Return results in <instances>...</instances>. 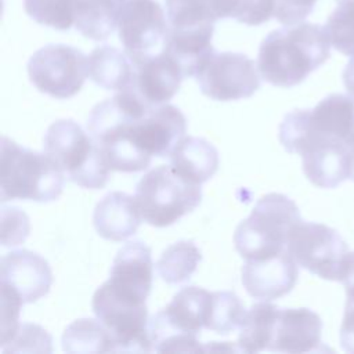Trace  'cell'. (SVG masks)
<instances>
[{"instance_id": "ffe728a7", "label": "cell", "mask_w": 354, "mask_h": 354, "mask_svg": "<svg viewBox=\"0 0 354 354\" xmlns=\"http://www.w3.org/2000/svg\"><path fill=\"white\" fill-rule=\"evenodd\" d=\"M214 25L169 28L165 51L177 62L184 79L195 77L214 53L212 39Z\"/></svg>"}, {"instance_id": "277c9868", "label": "cell", "mask_w": 354, "mask_h": 354, "mask_svg": "<svg viewBox=\"0 0 354 354\" xmlns=\"http://www.w3.org/2000/svg\"><path fill=\"white\" fill-rule=\"evenodd\" d=\"M65 174L46 153L3 137L0 152V201L29 199L40 203L59 198Z\"/></svg>"}, {"instance_id": "83f0119b", "label": "cell", "mask_w": 354, "mask_h": 354, "mask_svg": "<svg viewBox=\"0 0 354 354\" xmlns=\"http://www.w3.org/2000/svg\"><path fill=\"white\" fill-rule=\"evenodd\" d=\"M201 260L202 253L192 241H178L163 250L156 270L165 282L177 285L191 278Z\"/></svg>"}, {"instance_id": "4fadbf2b", "label": "cell", "mask_w": 354, "mask_h": 354, "mask_svg": "<svg viewBox=\"0 0 354 354\" xmlns=\"http://www.w3.org/2000/svg\"><path fill=\"white\" fill-rule=\"evenodd\" d=\"M257 65L243 53H213L195 76L201 91L216 101L252 97L260 88Z\"/></svg>"}, {"instance_id": "5b68a950", "label": "cell", "mask_w": 354, "mask_h": 354, "mask_svg": "<svg viewBox=\"0 0 354 354\" xmlns=\"http://www.w3.org/2000/svg\"><path fill=\"white\" fill-rule=\"evenodd\" d=\"M213 292L185 286L148 322L152 347L158 353L205 351L198 335L207 325Z\"/></svg>"}, {"instance_id": "603a6c76", "label": "cell", "mask_w": 354, "mask_h": 354, "mask_svg": "<svg viewBox=\"0 0 354 354\" xmlns=\"http://www.w3.org/2000/svg\"><path fill=\"white\" fill-rule=\"evenodd\" d=\"M134 71L127 54L113 46L95 47L88 55V77L105 90L126 88L133 80Z\"/></svg>"}, {"instance_id": "8fae6325", "label": "cell", "mask_w": 354, "mask_h": 354, "mask_svg": "<svg viewBox=\"0 0 354 354\" xmlns=\"http://www.w3.org/2000/svg\"><path fill=\"white\" fill-rule=\"evenodd\" d=\"M169 28L167 14L156 0H122L118 33L134 65L163 53Z\"/></svg>"}, {"instance_id": "d4e9b609", "label": "cell", "mask_w": 354, "mask_h": 354, "mask_svg": "<svg viewBox=\"0 0 354 354\" xmlns=\"http://www.w3.org/2000/svg\"><path fill=\"white\" fill-rule=\"evenodd\" d=\"M205 17L216 24L235 19L249 26L261 25L272 17V0H199Z\"/></svg>"}, {"instance_id": "1f68e13d", "label": "cell", "mask_w": 354, "mask_h": 354, "mask_svg": "<svg viewBox=\"0 0 354 354\" xmlns=\"http://www.w3.org/2000/svg\"><path fill=\"white\" fill-rule=\"evenodd\" d=\"M24 303L14 290L1 285V350L12 342L19 324V308Z\"/></svg>"}, {"instance_id": "5bb4252c", "label": "cell", "mask_w": 354, "mask_h": 354, "mask_svg": "<svg viewBox=\"0 0 354 354\" xmlns=\"http://www.w3.org/2000/svg\"><path fill=\"white\" fill-rule=\"evenodd\" d=\"M152 271L151 248L141 241H130L118 250L106 283L119 296L145 303L152 288Z\"/></svg>"}, {"instance_id": "f35d334b", "label": "cell", "mask_w": 354, "mask_h": 354, "mask_svg": "<svg viewBox=\"0 0 354 354\" xmlns=\"http://www.w3.org/2000/svg\"><path fill=\"white\" fill-rule=\"evenodd\" d=\"M350 178L354 181V148L351 149V176Z\"/></svg>"}, {"instance_id": "2e32d148", "label": "cell", "mask_w": 354, "mask_h": 354, "mask_svg": "<svg viewBox=\"0 0 354 354\" xmlns=\"http://www.w3.org/2000/svg\"><path fill=\"white\" fill-rule=\"evenodd\" d=\"M241 272L246 292L254 299L267 301L288 295L299 277L297 263L288 249L275 256L245 260Z\"/></svg>"}, {"instance_id": "e575fe53", "label": "cell", "mask_w": 354, "mask_h": 354, "mask_svg": "<svg viewBox=\"0 0 354 354\" xmlns=\"http://www.w3.org/2000/svg\"><path fill=\"white\" fill-rule=\"evenodd\" d=\"M12 224L10 230H3V246H15L24 242L29 232V220L24 212L17 207H6Z\"/></svg>"}, {"instance_id": "8992f818", "label": "cell", "mask_w": 354, "mask_h": 354, "mask_svg": "<svg viewBox=\"0 0 354 354\" xmlns=\"http://www.w3.org/2000/svg\"><path fill=\"white\" fill-rule=\"evenodd\" d=\"M300 220L299 207L289 196L267 194L256 202L249 217L238 224L235 249L245 260L275 256L286 250L289 232Z\"/></svg>"}, {"instance_id": "cb8c5ba5", "label": "cell", "mask_w": 354, "mask_h": 354, "mask_svg": "<svg viewBox=\"0 0 354 354\" xmlns=\"http://www.w3.org/2000/svg\"><path fill=\"white\" fill-rule=\"evenodd\" d=\"M122 0H75V29L84 37L104 41L118 28Z\"/></svg>"}, {"instance_id": "ac0fdd59", "label": "cell", "mask_w": 354, "mask_h": 354, "mask_svg": "<svg viewBox=\"0 0 354 354\" xmlns=\"http://www.w3.org/2000/svg\"><path fill=\"white\" fill-rule=\"evenodd\" d=\"M134 76L127 86L148 106L167 104L177 91L184 75L177 62L163 50V53L134 65ZM126 87V88H127Z\"/></svg>"}, {"instance_id": "f546056e", "label": "cell", "mask_w": 354, "mask_h": 354, "mask_svg": "<svg viewBox=\"0 0 354 354\" xmlns=\"http://www.w3.org/2000/svg\"><path fill=\"white\" fill-rule=\"evenodd\" d=\"M24 10L43 26L57 30L75 26V0H24Z\"/></svg>"}, {"instance_id": "f1b7e54d", "label": "cell", "mask_w": 354, "mask_h": 354, "mask_svg": "<svg viewBox=\"0 0 354 354\" xmlns=\"http://www.w3.org/2000/svg\"><path fill=\"white\" fill-rule=\"evenodd\" d=\"M246 313L245 304L234 292H213L206 329L218 335H228L242 326Z\"/></svg>"}, {"instance_id": "d6a6232c", "label": "cell", "mask_w": 354, "mask_h": 354, "mask_svg": "<svg viewBox=\"0 0 354 354\" xmlns=\"http://www.w3.org/2000/svg\"><path fill=\"white\" fill-rule=\"evenodd\" d=\"M3 351H51V337L39 325L22 324L10 347Z\"/></svg>"}, {"instance_id": "ba28073f", "label": "cell", "mask_w": 354, "mask_h": 354, "mask_svg": "<svg viewBox=\"0 0 354 354\" xmlns=\"http://www.w3.org/2000/svg\"><path fill=\"white\" fill-rule=\"evenodd\" d=\"M134 199L142 220L149 225L163 228L199 206L202 188L183 178L170 165H160L141 177Z\"/></svg>"}, {"instance_id": "836d02e7", "label": "cell", "mask_w": 354, "mask_h": 354, "mask_svg": "<svg viewBox=\"0 0 354 354\" xmlns=\"http://www.w3.org/2000/svg\"><path fill=\"white\" fill-rule=\"evenodd\" d=\"M317 0H272V17L283 26L303 22L314 10Z\"/></svg>"}, {"instance_id": "6da1fadb", "label": "cell", "mask_w": 354, "mask_h": 354, "mask_svg": "<svg viewBox=\"0 0 354 354\" xmlns=\"http://www.w3.org/2000/svg\"><path fill=\"white\" fill-rule=\"evenodd\" d=\"M87 131L111 170L136 173L148 169L152 156L171 153L185 137L187 119L171 104L151 108L124 88L91 109Z\"/></svg>"}, {"instance_id": "8d00e7d4", "label": "cell", "mask_w": 354, "mask_h": 354, "mask_svg": "<svg viewBox=\"0 0 354 354\" xmlns=\"http://www.w3.org/2000/svg\"><path fill=\"white\" fill-rule=\"evenodd\" d=\"M339 282L344 286L347 301L354 303V252L347 253Z\"/></svg>"}, {"instance_id": "7a4b0ae2", "label": "cell", "mask_w": 354, "mask_h": 354, "mask_svg": "<svg viewBox=\"0 0 354 354\" xmlns=\"http://www.w3.org/2000/svg\"><path fill=\"white\" fill-rule=\"evenodd\" d=\"M330 55L325 26L300 22L270 32L257 55L260 76L277 87H293L318 69Z\"/></svg>"}, {"instance_id": "4dcf8cb0", "label": "cell", "mask_w": 354, "mask_h": 354, "mask_svg": "<svg viewBox=\"0 0 354 354\" xmlns=\"http://www.w3.org/2000/svg\"><path fill=\"white\" fill-rule=\"evenodd\" d=\"M325 30L335 50L354 57V0L339 1L325 24Z\"/></svg>"}, {"instance_id": "74e56055", "label": "cell", "mask_w": 354, "mask_h": 354, "mask_svg": "<svg viewBox=\"0 0 354 354\" xmlns=\"http://www.w3.org/2000/svg\"><path fill=\"white\" fill-rule=\"evenodd\" d=\"M343 82L348 94L354 95V57L348 61L343 71Z\"/></svg>"}, {"instance_id": "e0dca14e", "label": "cell", "mask_w": 354, "mask_h": 354, "mask_svg": "<svg viewBox=\"0 0 354 354\" xmlns=\"http://www.w3.org/2000/svg\"><path fill=\"white\" fill-rule=\"evenodd\" d=\"M322 321L310 308H281L277 313L268 351L311 353L322 350Z\"/></svg>"}, {"instance_id": "d590c367", "label": "cell", "mask_w": 354, "mask_h": 354, "mask_svg": "<svg viewBox=\"0 0 354 354\" xmlns=\"http://www.w3.org/2000/svg\"><path fill=\"white\" fill-rule=\"evenodd\" d=\"M340 346L346 353L354 354V303L346 301L344 315L340 325Z\"/></svg>"}, {"instance_id": "9a60e30c", "label": "cell", "mask_w": 354, "mask_h": 354, "mask_svg": "<svg viewBox=\"0 0 354 354\" xmlns=\"http://www.w3.org/2000/svg\"><path fill=\"white\" fill-rule=\"evenodd\" d=\"M0 270L1 285L14 290L24 304L37 301L53 285L50 264L32 250L21 249L4 254Z\"/></svg>"}, {"instance_id": "52a82bcc", "label": "cell", "mask_w": 354, "mask_h": 354, "mask_svg": "<svg viewBox=\"0 0 354 354\" xmlns=\"http://www.w3.org/2000/svg\"><path fill=\"white\" fill-rule=\"evenodd\" d=\"M44 152L72 183L88 189L104 188L109 180V166L95 141L77 122L59 119L51 123L43 140Z\"/></svg>"}, {"instance_id": "7c38bea8", "label": "cell", "mask_w": 354, "mask_h": 354, "mask_svg": "<svg viewBox=\"0 0 354 354\" xmlns=\"http://www.w3.org/2000/svg\"><path fill=\"white\" fill-rule=\"evenodd\" d=\"M91 307L112 335L115 351H153L145 303L124 299L104 282L94 292Z\"/></svg>"}, {"instance_id": "9c48e42d", "label": "cell", "mask_w": 354, "mask_h": 354, "mask_svg": "<svg viewBox=\"0 0 354 354\" xmlns=\"http://www.w3.org/2000/svg\"><path fill=\"white\" fill-rule=\"evenodd\" d=\"M28 75L39 91L66 100L83 87L88 76V57L73 46L47 44L29 58Z\"/></svg>"}, {"instance_id": "ab89813d", "label": "cell", "mask_w": 354, "mask_h": 354, "mask_svg": "<svg viewBox=\"0 0 354 354\" xmlns=\"http://www.w3.org/2000/svg\"><path fill=\"white\" fill-rule=\"evenodd\" d=\"M337 1H343V0H337Z\"/></svg>"}, {"instance_id": "4316f807", "label": "cell", "mask_w": 354, "mask_h": 354, "mask_svg": "<svg viewBox=\"0 0 354 354\" xmlns=\"http://www.w3.org/2000/svg\"><path fill=\"white\" fill-rule=\"evenodd\" d=\"M62 348L66 353H109L115 351L112 335L97 318H80L66 326L62 335Z\"/></svg>"}, {"instance_id": "d6986e66", "label": "cell", "mask_w": 354, "mask_h": 354, "mask_svg": "<svg viewBox=\"0 0 354 354\" xmlns=\"http://www.w3.org/2000/svg\"><path fill=\"white\" fill-rule=\"evenodd\" d=\"M141 220L134 196L120 191L106 194L97 203L93 214V224L98 235L115 242L133 236Z\"/></svg>"}, {"instance_id": "3957f363", "label": "cell", "mask_w": 354, "mask_h": 354, "mask_svg": "<svg viewBox=\"0 0 354 354\" xmlns=\"http://www.w3.org/2000/svg\"><path fill=\"white\" fill-rule=\"evenodd\" d=\"M279 141L301 156L306 177L319 188H335L351 176V149L342 141L313 130L307 109H295L279 124Z\"/></svg>"}, {"instance_id": "484cf974", "label": "cell", "mask_w": 354, "mask_h": 354, "mask_svg": "<svg viewBox=\"0 0 354 354\" xmlns=\"http://www.w3.org/2000/svg\"><path fill=\"white\" fill-rule=\"evenodd\" d=\"M278 310V306L267 300L256 303L248 310L243 324L239 328L236 342L239 351L259 353L268 350Z\"/></svg>"}, {"instance_id": "7402d4cb", "label": "cell", "mask_w": 354, "mask_h": 354, "mask_svg": "<svg viewBox=\"0 0 354 354\" xmlns=\"http://www.w3.org/2000/svg\"><path fill=\"white\" fill-rule=\"evenodd\" d=\"M170 166L183 178L203 184L212 178L220 163L218 152L213 144L202 137H184L169 155Z\"/></svg>"}, {"instance_id": "44dd1931", "label": "cell", "mask_w": 354, "mask_h": 354, "mask_svg": "<svg viewBox=\"0 0 354 354\" xmlns=\"http://www.w3.org/2000/svg\"><path fill=\"white\" fill-rule=\"evenodd\" d=\"M313 130L333 137L350 149L354 148V95L330 94L313 109H307Z\"/></svg>"}, {"instance_id": "30bf717a", "label": "cell", "mask_w": 354, "mask_h": 354, "mask_svg": "<svg viewBox=\"0 0 354 354\" xmlns=\"http://www.w3.org/2000/svg\"><path fill=\"white\" fill-rule=\"evenodd\" d=\"M286 249L297 266L328 281L340 279L348 253L347 243L336 230L303 220L292 227Z\"/></svg>"}]
</instances>
